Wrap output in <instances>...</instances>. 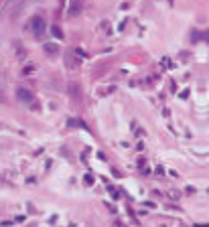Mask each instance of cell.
<instances>
[{"label":"cell","mask_w":209,"mask_h":227,"mask_svg":"<svg viewBox=\"0 0 209 227\" xmlns=\"http://www.w3.org/2000/svg\"><path fill=\"white\" fill-rule=\"evenodd\" d=\"M79 10H81V2L77 0V2H73V4H71V8H69V16H75V14H79Z\"/></svg>","instance_id":"277c9868"},{"label":"cell","mask_w":209,"mask_h":227,"mask_svg":"<svg viewBox=\"0 0 209 227\" xmlns=\"http://www.w3.org/2000/svg\"><path fill=\"white\" fill-rule=\"evenodd\" d=\"M16 97H18V101H22V104H33V94L28 91V89H25V87H18L16 89Z\"/></svg>","instance_id":"3957f363"},{"label":"cell","mask_w":209,"mask_h":227,"mask_svg":"<svg viewBox=\"0 0 209 227\" xmlns=\"http://www.w3.org/2000/svg\"><path fill=\"white\" fill-rule=\"evenodd\" d=\"M28 28H31V33H33L35 37H39L41 33H45V28H47L45 16H41V14H35L33 18L28 20Z\"/></svg>","instance_id":"6da1fadb"},{"label":"cell","mask_w":209,"mask_h":227,"mask_svg":"<svg viewBox=\"0 0 209 227\" xmlns=\"http://www.w3.org/2000/svg\"><path fill=\"white\" fill-rule=\"evenodd\" d=\"M67 126H69V128H75V126H79V128H83V130H88V126H85V124H83V122H81V120H69V122H67Z\"/></svg>","instance_id":"8992f818"},{"label":"cell","mask_w":209,"mask_h":227,"mask_svg":"<svg viewBox=\"0 0 209 227\" xmlns=\"http://www.w3.org/2000/svg\"><path fill=\"white\" fill-rule=\"evenodd\" d=\"M20 8H22V0H10V2H8V6H6L8 18H16L18 12H20Z\"/></svg>","instance_id":"7a4b0ae2"},{"label":"cell","mask_w":209,"mask_h":227,"mask_svg":"<svg viewBox=\"0 0 209 227\" xmlns=\"http://www.w3.org/2000/svg\"><path fill=\"white\" fill-rule=\"evenodd\" d=\"M51 35H53L55 39H63V33H61V28L57 27V25H53V27H51Z\"/></svg>","instance_id":"52a82bcc"},{"label":"cell","mask_w":209,"mask_h":227,"mask_svg":"<svg viewBox=\"0 0 209 227\" xmlns=\"http://www.w3.org/2000/svg\"><path fill=\"white\" fill-rule=\"evenodd\" d=\"M45 53L55 55V53H59V47H57V45H53V43H47V45H45Z\"/></svg>","instance_id":"5b68a950"},{"label":"cell","mask_w":209,"mask_h":227,"mask_svg":"<svg viewBox=\"0 0 209 227\" xmlns=\"http://www.w3.org/2000/svg\"><path fill=\"white\" fill-rule=\"evenodd\" d=\"M94 180H95L94 174H85V185H94Z\"/></svg>","instance_id":"ba28073f"},{"label":"cell","mask_w":209,"mask_h":227,"mask_svg":"<svg viewBox=\"0 0 209 227\" xmlns=\"http://www.w3.org/2000/svg\"><path fill=\"white\" fill-rule=\"evenodd\" d=\"M181 195H179V191H171V199H179Z\"/></svg>","instance_id":"9c48e42d"}]
</instances>
